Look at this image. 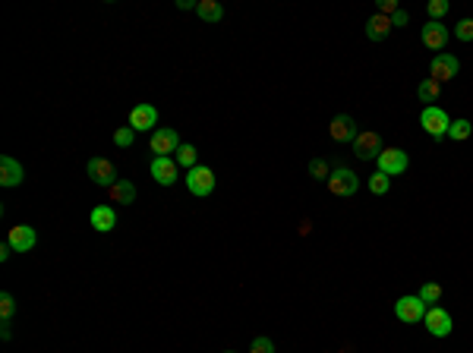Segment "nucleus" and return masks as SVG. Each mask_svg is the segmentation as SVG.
I'll return each instance as SVG.
<instances>
[{
    "instance_id": "f257e3e1",
    "label": "nucleus",
    "mask_w": 473,
    "mask_h": 353,
    "mask_svg": "<svg viewBox=\"0 0 473 353\" xmlns=\"http://www.w3.org/2000/svg\"><path fill=\"white\" fill-rule=\"evenodd\" d=\"M419 126L426 130V136H432L435 142H442L445 136H448V114H445L439 104H432V108H423V114H419Z\"/></svg>"
},
{
    "instance_id": "f03ea898",
    "label": "nucleus",
    "mask_w": 473,
    "mask_h": 353,
    "mask_svg": "<svg viewBox=\"0 0 473 353\" xmlns=\"http://www.w3.org/2000/svg\"><path fill=\"white\" fill-rule=\"evenodd\" d=\"M325 186H328V193H332V196L347 199V196H354V193L360 189V177L350 171V167H334L332 177L325 180Z\"/></svg>"
},
{
    "instance_id": "7ed1b4c3",
    "label": "nucleus",
    "mask_w": 473,
    "mask_h": 353,
    "mask_svg": "<svg viewBox=\"0 0 473 353\" xmlns=\"http://www.w3.org/2000/svg\"><path fill=\"white\" fill-rule=\"evenodd\" d=\"M426 303L417 297V293H411V297H397L395 303V315H397V322L404 325H419L423 319H426Z\"/></svg>"
},
{
    "instance_id": "20e7f679",
    "label": "nucleus",
    "mask_w": 473,
    "mask_h": 353,
    "mask_svg": "<svg viewBox=\"0 0 473 353\" xmlns=\"http://www.w3.org/2000/svg\"><path fill=\"white\" fill-rule=\"evenodd\" d=\"M180 145H183V142H180V133H177V130H171V126H161V130H155V133H152V139H148V149L155 151V158L177 155Z\"/></svg>"
},
{
    "instance_id": "39448f33",
    "label": "nucleus",
    "mask_w": 473,
    "mask_h": 353,
    "mask_svg": "<svg viewBox=\"0 0 473 353\" xmlns=\"http://www.w3.org/2000/svg\"><path fill=\"white\" fill-rule=\"evenodd\" d=\"M86 173H89V180H92L95 186H104V189H111L117 180H120L114 161H108V158H92V161L86 165Z\"/></svg>"
},
{
    "instance_id": "423d86ee",
    "label": "nucleus",
    "mask_w": 473,
    "mask_h": 353,
    "mask_svg": "<svg viewBox=\"0 0 473 353\" xmlns=\"http://www.w3.org/2000/svg\"><path fill=\"white\" fill-rule=\"evenodd\" d=\"M458 73H461V60L454 54H445V51L435 54L432 63H429V79H435L439 86H442V82H451Z\"/></svg>"
},
{
    "instance_id": "0eeeda50",
    "label": "nucleus",
    "mask_w": 473,
    "mask_h": 353,
    "mask_svg": "<svg viewBox=\"0 0 473 353\" xmlns=\"http://www.w3.org/2000/svg\"><path fill=\"white\" fill-rule=\"evenodd\" d=\"M407 167H411V158H407L404 149H382V155L376 158V171L388 173V177H397Z\"/></svg>"
},
{
    "instance_id": "6e6552de",
    "label": "nucleus",
    "mask_w": 473,
    "mask_h": 353,
    "mask_svg": "<svg viewBox=\"0 0 473 353\" xmlns=\"http://www.w3.org/2000/svg\"><path fill=\"white\" fill-rule=\"evenodd\" d=\"M187 189L193 196H211L215 193V171L205 165H196L193 171H187Z\"/></svg>"
},
{
    "instance_id": "1a4fd4ad",
    "label": "nucleus",
    "mask_w": 473,
    "mask_h": 353,
    "mask_svg": "<svg viewBox=\"0 0 473 353\" xmlns=\"http://www.w3.org/2000/svg\"><path fill=\"white\" fill-rule=\"evenodd\" d=\"M423 325H426V331L432 334V338H448L451 331H454V319L448 315V309L445 306H429Z\"/></svg>"
},
{
    "instance_id": "9d476101",
    "label": "nucleus",
    "mask_w": 473,
    "mask_h": 353,
    "mask_svg": "<svg viewBox=\"0 0 473 353\" xmlns=\"http://www.w3.org/2000/svg\"><path fill=\"white\" fill-rule=\"evenodd\" d=\"M328 136H332L338 145H354V139L360 136V130H357V120L350 117V114H338V117L328 123Z\"/></svg>"
},
{
    "instance_id": "9b49d317",
    "label": "nucleus",
    "mask_w": 473,
    "mask_h": 353,
    "mask_svg": "<svg viewBox=\"0 0 473 353\" xmlns=\"http://www.w3.org/2000/svg\"><path fill=\"white\" fill-rule=\"evenodd\" d=\"M354 155H357L360 161H376V158L382 155V136L376 133V130L360 133L357 139H354Z\"/></svg>"
},
{
    "instance_id": "f8f14e48",
    "label": "nucleus",
    "mask_w": 473,
    "mask_h": 353,
    "mask_svg": "<svg viewBox=\"0 0 473 353\" xmlns=\"http://www.w3.org/2000/svg\"><path fill=\"white\" fill-rule=\"evenodd\" d=\"M177 161L174 158H155L152 161V167H148V173L155 177V183H161V186H174V183L180 180V173H177Z\"/></svg>"
},
{
    "instance_id": "ddd939ff",
    "label": "nucleus",
    "mask_w": 473,
    "mask_h": 353,
    "mask_svg": "<svg viewBox=\"0 0 473 353\" xmlns=\"http://www.w3.org/2000/svg\"><path fill=\"white\" fill-rule=\"evenodd\" d=\"M7 243L13 246V252H29L32 246L38 243V234H35V228H29V224H16V228H10Z\"/></svg>"
},
{
    "instance_id": "4468645a",
    "label": "nucleus",
    "mask_w": 473,
    "mask_h": 353,
    "mask_svg": "<svg viewBox=\"0 0 473 353\" xmlns=\"http://www.w3.org/2000/svg\"><path fill=\"white\" fill-rule=\"evenodd\" d=\"M25 180V171L23 165L16 161L13 155H0V186H19Z\"/></svg>"
},
{
    "instance_id": "2eb2a0df",
    "label": "nucleus",
    "mask_w": 473,
    "mask_h": 353,
    "mask_svg": "<svg viewBox=\"0 0 473 353\" xmlns=\"http://www.w3.org/2000/svg\"><path fill=\"white\" fill-rule=\"evenodd\" d=\"M155 123H158V108H152V104H136V108L130 110V126L136 133L155 130Z\"/></svg>"
},
{
    "instance_id": "dca6fc26",
    "label": "nucleus",
    "mask_w": 473,
    "mask_h": 353,
    "mask_svg": "<svg viewBox=\"0 0 473 353\" xmlns=\"http://www.w3.org/2000/svg\"><path fill=\"white\" fill-rule=\"evenodd\" d=\"M89 221H92V228L98 230V234H111V230L117 228V208L114 205H95Z\"/></svg>"
},
{
    "instance_id": "f3484780",
    "label": "nucleus",
    "mask_w": 473,
    "mask_h": 353,
    "mask_svg": "<svg viewBox=\"0 0 473 353\" xmlns=\"http://www.w3.org/2000/svg\"><path fill=\"white\" fill-rule=\"evenodd\" d=\"M423 45H426L429 51H442V47L448 45V25L429 19V23L423 25Z\"/></svg>"
},
{
    "instance_id": "a211bd4d",
    "label": "nucleus",
    "mask_w": 473,
    "mask_h": 353,
    "mask_svg": "<svg viewBox=\"0 0 473 353\" xmlns=\"http://www.w3.org/2000/svg\"><path fill=\"white\" fill-rule=\"evenodd\" d=\"M391 19L388 16H382V13H373L369 19H366V38L369 41H385L388 35H391Z\"/></svg>"
},
{
    "instance_id": "6ab92c4d",
    "label": "nucleus",
    "mask_w": 473,
    "mask_h": 353,
    "mask_svg": "<svg viewBox=\"0 0 473 353\" xmlns=\"http://www.w3.org/2000/svg\"><path fill=\"white\" fill-rule=\"evenodd\" d=\"M196 16H199L202 23H221L224 19V7L218 0H199L196 3Z\"/></svg>"
},
{
    "instance_id": "aec40b11",
    "label": "nucleus",
    "mask_w": 473,
    "mask_h": 353,
    "mask_svg": "<svg viewBox=\"0 0 473 353\" xmlns=\"http://www.w3.org/2000/svg\"><path fill=\"white\" fill-rule=\"evenodd\" d=\"M108 193H111V202H120V205H132V202H136V186H132L130 180H117Z\"/></svg>"
},
{
    "instance_id": "412c9836",
    "label": "nucleus",
    "mask_w": 473,
    "mask_h": 353,
    "mask_svg": "<svg viewBox=\"0 0 473 353\" xmlns=\"http://www.w3.org/2000/svg\"><path fill=\"white\" fill-rule=\"evenodd\" d=\"M439 92H442V86H439L435 79H423L417 86V98L426 101V108H432V101H439Z\"/></svg>"
},
{
    "instance_id": "4be33fe9",
    "label": "nucleus",
    "mask_w": 473,
    "mask_h": 353,
    "mask_svg": "<svg viewBox=\"0 0 473 353\" xmlns=\"http://www.w3.org/2000/svg\"><path fill=\"white\" fill-rule=\"evenodd\" d=\"M470 133H473V123L467 117H458V120H451V126H448V139H454V142H464V139H470Z\"/></svg>"
},
{
    "instance_id": "5701e85b",
    "label": "nucleus",
    "mask_w": 473,
    "mask_h": 353,
    "mask_svg": "<svg viewBox=\"0 0 473 353\" xmlns=\"http://www.w3.org/2000/svg\"><path fill=\"white\" fill-rule=\"evenodd\" d=\"M174 161H177L180 167H187V171H193V167L199 165V151H196V145H180L177 155H174Z\"/></svg>"
},
{
    "instance_id": "b1692460",
    "label": "nucleus",
    "mask_w": 473,
    "mask_h": 353,
    "mask_svg": "<svg viewBox=\"0 0 473 353\" xmlns=\"http://www.w3.org/2000/svg\"><path fill=\"white\" fill-rule=\"evenodd\" d=\"M426 306H439V300H442V284H435V281H426L423 287H419V293H417Z\"/></svg>"
},
{
    "instance_id": "393cba45",
    "label": "nucleus",
    "mask_w": 473,
    "mask_h": 353,
    "mask_svg": "<svg viewBox=\"0 0 473 353\" xmlns=\"http://www.w3.org/2000/svg\"><path fill=\"white\" fill-rule=\"evenodd\" d=\"M388 189H391V177L382 173V171H376L373 177H369V193H373V196H385Z\"/></svg>"
},
{
    "instance_id": "a878e982",
    "label": "nucleus",
    "mask_w": 473,
    "mask_h": 353,
    "mask_svg": "<svg viewBox=\"0 0 473 353\" xmlns=\"http://www.w3.org/2000/svg\"><path fill=\"white\" fill-rule=\"evenodd\" d=\"M310 177L312 180H328V177H332V167H328L325 158H312L310 161Z\"/></svg>"
},
{
    "instance_id": "bb28decb",
    "label": "nucleus",
    "mask_w": 473,
    "mask_h": 353,
    "mask_svg": "<svg viewBox=\"0 0 473 353\" xmlns=\"http://www.w3.org/2000/svg\"><path fill=\"white\" fill-rule=\"evenodd\" d=\"M13 315H16L13 293H0V322H13Z\"/></svg>"
},
{
    "instance_id": "cd10ccee",
    "label": "nucleus",
    "mask_w": 473,
    "mask_h": 353,
    "mask_svg": "<svg viewBox=\"0 0 473 353\" xmlns=\"http://www.w3.org/2000/svg\"><path fill=\"white\" fill-rule=\"evenodd\" d=\"M426 13L432 23H442V16H448V0H429L426 3Z\"/></svg>"
},
{
    "instance_id": "c85d7f7f",
    "label": "nucleus",
    "mask_w": 473,
    "mask_h": 353,
    "mask_svg": "<svg viewBox=\"0 0 473 353\" xmlns=\"http://www.w3.org/2000/svg\"><path fill=\"white\" fill-rule=\"evenodd\" d=\"M132 139H136V130H132V126H120V130L114 133V145H117V149H130Z\"/></svg>"
},
{
    "instance_id": "c756f323",
    "label": "nucleus",
    "mask_w": 473,
    "mask_h": 353,
    "mask_svg": "<svg viewBox=\"0 0 473 353\" xmlns=\"http://www.w3.org/2000/svg\"><path fill=\"white\" fill-rule=\"evenodd\" d=\"M454 38L458 41H473V19H461L454 25Z\"/></svg>"
},
{
    "instance_id": "7c9ffc66",
    "label": "nucleus",
    "mask_w": 473,
    "mask_h": 353,
    "mask_svg": "<svg viewBox=\"0 0 473 353\" xmlns=\"http://www.w3.org/2000/svg\"><path fill=\"white\" fill-rule=\"evenodd\" d=\"M249 353H275L272 338H256L253 344H249Z\"/></svg>"
},
{
    "instance_id": "2f4dec72",
    "label": "nucleus",
    "mask_w": 473,
    "mask_h": 353,
    "mask_svg": "<svg viewBox=\"0 0 473 353\" xmlns=\"http://www.w3.org/2000/svg\"><path fill=\"white\" fill-rule=\"evenodd\" d=\"M379 13L391 19V16L397 13V0H379Z\"/></svg>"
},
{
    "instance_id": "473e14b6",
    "label": "nucleus",
    "mask_w": 473,
    "mask_h": 353,
    "mask_svg": "<svg viewBox=\"0 0 473 353\" xmlns=\"http://www.w3.org/2000/svg\"><path fill=\"white\" fill-rule=\"evenodd\" d=\"M407 23H411V13H407V10H397V13L391 16V25H397V29H404Z\"/></svg>"
},
{
    "instance_id": "72a5a7b5",
    "label": "nucleus",
    "mask_w": 473,
    "mask_h": 353,
    "mask_svg": "<svg viewBox=\"0 0 473 353\" xmlns=\"http://www.w3.org/2000/svg\"><path fill=\"white\" fill-rule=\"evenodd\" d=\"M10 328H13V322H0V338H3V341L13 338V331H10Z\"/></svg>"
},
{
    "instance_id": "f704fd0d",
    "label": "nucleus",
    "mask_w": 473,
    "mask_h": 353,
    "mask_svg": "<svg viewBox=\"0 0 473 353\" xmlns=\"http://www.w3.org/2000/svg\"><path fill=\"white\" fill-rule=\"evenodd\" d=\"M10 256H13V246H10V243H3V246H0V262H7Z\"/></svg>"
},
{
    "instance_id": "c9c22d12",
    "label": "nucleus",
    "mask_w": 473,
    "mask_h": 353,
    "mask_svg": "<svg viewBox=\"0 0 473 353\" xmlns=\"http://www.w3.org/2000/svg\"><path fill=\"white\" fill-rule=\"evenodd\" d=\"M177 7H180V10H196V3H193V0H180Z\"/></svg>"
},
{
    "instance_id": "e433bc0d",
    "label": "nucleus",
    "mask_w": 473,
    "mask_h": 353,
    "mask_svg": "<svg viewBox=\"0 0 473 353\" xmlns=\"http://www.w3.org/2000/svg\"><path fill=\"white\" fill-rule=\"evenodd\" d=\"M224 353H237V350H224Z\"/></svg>"
}]
</instances>
